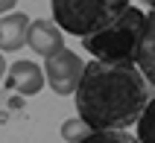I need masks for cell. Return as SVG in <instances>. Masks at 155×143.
Instances as JSON below:
<instances>
[{"mask_svg": "<svg viewBox=\"0 0 155 143\" xmlns=\"http://www.w3.org/2000/svg\"><path fill=\"white\" fill-rule=\"evenodd\" d=\"M149 105V79L138 61H103L85 64L76 88V111L94 132L129 128Z\"/></svg>", "mask_w": 155, "mask_h": 143, "instance_id": "1", "label": "cell"}, {"mask_svg": "<svg viewBox=\"0 0 155 143\" xmlns=\"http://www.w3.org/2000/svg\"><path fill=\"white\" fill-rule=\"evenodd\" d=\"M143 29H147V12L129 6L114 24L94 35H85L82 44L94 59L103 61H138V50L143 41Z\"/></svg>", "mask_w": 155, "mask_h": 143, "instance_id": "2", "label": "cell"}, {"mask_svg": "<svg viewBox=\"0 0 155 143\" xmlns=\"http://www.w3.org/2000/svg\"><path fill=\"white\" fill-rule=\"evenodd\" d=\"M129 0H53V21L68 35H94L129 9Z\"/></svg>", "mask_w": 155, "mask_h": 143, "instance_id": "3", "label": "cell"}, {"mask_svg": "<svg viewBox=\"0 0 155 143\" xmlns=\"http://www.w3.org/2000/svg\"><path fill=\"white\" fill-rule=\"evenodd\" d=\"M44 73H47V82L59 96H68V93H76L79 82H82V73H85V61L79 59L73 50H59L56 56L44 59Z\"/></svg>", "mask_w": 155, "mask_h": 143, "instance_id": "4", "label": "cell"}, {"mask_svg": "<svg viewBox=\"0 0 155 143\" xmlns=\"http://www.w3.org/2000/svg\"><path fill=\"white\" fill-rule=\"evenodd\" d=\"M44 79H47V73H44L35 61H15V64H9L6 70V91L9 93H18V96H35V93L41 91Z\"/></svg>", "mask_w": 155, "mask_h": 143, "instance_id": "5", "label": "cell"}, {"mask_svg": "<svg viewBox=\"0 0 155 143\" xmlns=\"http://www.w3.org/2000/svg\"><path fill=\"white\" fill-rule=\"evenodd\" d=\"M61 32H64V29H61L56 21H44V18H38V21L29 24L26 47H32L38 56L50 59V56H56L59 50H64V38H61Z\"/></svg>", "mask_w": 155, "mask_h": 143, "instance_id": "6", "label": "cell"}, {"mask_svg": "<svg viewBox=\"0 0 155 143\" xmlns=\"http://www.w3.org/2000/svg\"><path fill=\"white\" fill-rule=\"evenodd\" d=\"M29 24H32V21H29L24 12H6V15L0 18V47H3V53L26 47Z\"/></svg>", "mask_w": 155, "mask_h": 143, "instance_id": "7", "label": "cell"}, {"mask_svg": "<svg viewBox=\"0 0 155 143\" xmlns=\"http://www.w3.org/2000/svg\"><path fill=\"white\" fill-rule=\"evenodd\" d=\"M138 67L143 70L149 85H155V9H149L147 15V29H143V41L138 50Z\"/></svg>", "mask_w": 155, "mask_h": 143, "instance_id": "8", "label": "cell"}, {"mask_svg": "<svg viewBox=\"0 0 155 143\" xmlns=\"http://www.w3.org/2000/svg\"><path fill=\"white\" fill-rule=\"evenodd\" d=\"M88 135H94V128L88 126L82 117H73V120H64L61 123V137L68 143H82Z\"/></svg>", "mask_w": 155, "mask_h": 143, "instance_id": "9", "label": "cell"}, {"mask_svg": "<svg viewBox=\"0 0 155 143\" xmlns=\"http://www.w3.org/2000/svg\"><path fill=\"white\" fill-rule=\"evenodd\" d=\"M138 140L140 143H155V99H149L147 111L138 120Z\"/></svg>", "mask_w": 155, "mask_h": 143, "instance_id": "10", "label": "cell"}, {"mask_svg": "<svg viewBox=\"0 0 155 143\" xmlns=\"http://www.w3.org/2000/svg\"><path fill=\"white\" fill-rule=\"evenodd\" d=\"M82 143H140L138 137L126 135V128H108V132H94Z\"/></svg>", "mask_w": 155, "mask_h": 143, "instance_id": "11", "label": "cell"}, {"mask_svg": "<svg viewBox=\"0 0 155 143\" xmlns=\"http://www.w3.org/2000/svg\"><path fill=\"white\" fill-rule=\"evenodd\" d=\"M0 6H3V15H6V12H12V6H15V0H0Z\"/></svg>", "mask_w": 155, "mask_h": 143, "instance_id": "12", "label": "cell"}]
</instances>
